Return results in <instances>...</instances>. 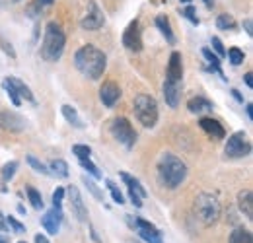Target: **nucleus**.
Masks as SVG:
<instances>
[{
	"label": "nucleus",
	"mask_w": 253,
	"mask_h": 243,
	"mask_svg": "<svg viewBox=\"0 0 253 243\" xmlns=\"http://www.w3.org/2000/svg\"><path fill=\"white\" fill-rule=\"evenodd\" d=\"M80 163H82V167L94 177V179H101V173H99V169H97V165L92 163V160L88 158V160H80Z\"/></svg>",
	"instance_id": "nucleus-33"
},
{
	"label": "nucleus",
	"mask_w": 253,
	"mask_h": 243,
	"mask_svg": "<svg viewBox=\"0 0 253 243\" xmlns=\"http://www.w3.org/2000/svg\"><path fill=\"white\" fill-rule=\"evenodd\" d=\"M212 47H214L218 59H224V57H226V49H224V45H222V41L218 37H212Z\"/></svg>",
	"instance_id": "nucleus-40"
},
{
	"label": "nucleus",
	"mask_w": 253,
	"mask_h": 243,
	"mask_svg": "<svg viewBox=\"0 0 253 243\" xmlns=\"http://www.w3.org/2000/svg\"><path fill=\"white\" fill-rule=\"evenodd\" d=\"M134 115L140 121V124H144L146 128L156 126V122H158V103H156V99L148 93H138L134 97Z\"/></svg>",
	"instance_id": "nucleus-5"
},
{
	"label": "nucleus",
	"mask_w": 253,
	"mask_h": 243,
	"mask_svg": "<svg viewBox=\"0 0 253 243\" xmlns=\"http://www.w3.org/2000/svg\"><path fill=\"white\" fill-rule=\"evenodd\" d=\"M103 24H105L103 12H101L99 6L95 4V0H90V2H88V10H86V16L82 18L80 26L88 31H95V30H99V28H103Z\"/></svg>",
	"instance_id": "nucleus-9"
},
{
	"label": "nucleus",
	"mask_w": 253,
	"mask_h": 243,
	"mask_svg": "<svg viewBox=\"0 0 253 243\" xmlns=\"http://www.w3.org/2000/svg\"><path fill=\"white\" fill-rule=\"evenodd\" d=\"M164 99L171 109H175L179 105V99H181V82L166 80L164 82Z\"/></svg>",
	"instance_id": "nucleus-14"
},
{
	"label": "nucleus",
	"mask_w": 253,
	"mask_h": 243,
	"mask_svg": "<svg viewBox=\"0 0 253 243\" xmlns=\"http://www.w3.org/2000/svg\"><path fill=\"white\" fill-rule=\"evenodd\" d=\"M238 206L248 220H253V193L250 189H244L238 193Z\"/></svg>",
	"instance_id": "nucleus-18"
},
{
	"label": "nucleus",
	"mask_w": 253,
	"mask_h": 243,
	"mask_svg": "<svg viewBox=\"0 0 253 243\" xmlns=\"http://www.w3.org/2000/svg\"><path fill=\"white\" fill-rule=\"evenodd\" d=\"M181 16H185V18L189 20L193 26H199V18L195 16V8H193L191 4L187 6V8H185V10H183V12H181Z\"/></svg>",
	"instance_id": "nucleus-39"
},
{
	"label": "nucleus",
	"mask_w": 253,
	"mask_h": 243,
	"mask_svg": "<svg viewBox=\"0 0 253 243\" xmlns=\"http://www.w3.org/2000/svg\"><path fill=\"white\" fill-rule=\"evenodd\" d=\"M187 109H189L191 113H207V111H212L214 105L207 97L197 95V97H191L189 101H187Z\"/></svg>",
	"instance_id": "nucleus-20"
},
{
	"label": "nucleus",
	"mask_w": 253,
	"mask_h": 243,
	"mask_svg": "<svg viewBox=\"0 0 253 243\" xmlns=\"http://www.w3.org/2000/svg\"><path fill=\"white\" fill-rule=\"evenodd\" d=\"M246 113H248V117L253 119V105L252 103H248V107H246Z\"/></svg>",
	"instance_id": "nucleus-46"
},
{
	"label": "nucleus",
	"mask_w": 253,
	"mask_h": 243,
	"mask_svg": "<svg viewBox=\"0 0 253 243\" xmlns=\"http://www.w3.org/2000/svg\"><path fill=\"white\" fill-rule=\"evenodd\" d=\"M0 43H2V47H4V51H6V53H8L10 57H12V59H16V51L12 49V45H10V43H6V41H4L2 37H0Z\"/></svg>",
	"instance_id": "nucleus-41"
},
{
	"label": "nucleus",
	"mask_w": 253,
	"mask_h": 243,
	"mask_svg": "<svg viewBox=\"0 0 253 243\" xmlns=\"http://www.w3.org/2000/svg\"><path fill=\"white\" fill-rule=\"evenodd\" d=\"M63 199H64V189L63 187H57V191L53 193V206L61 208L63 206Z\"/></svg>",
	"instance_id": "nucleus-38"
},
{
	"label": "nucleus",
	"mask_w": 253,
	"mask_h": 243,
	"mask_svg": "<svg viewBox=\"0 0 253 243\" xmlns=\"http://www.w3.org/2000/svg\"><path fill=\"white\" fill-rule=\"evenodd\" d=\"M2 88L6 90V93H8V97H10V101H12V103H14L16 107H20V105H22V99H20V95H18V93L14 91V88H12V86H10V84H8L6 80L2 82Z\"/></svg>",
	"instance_id": "nucleus-34"
},
{
	"label": "nucleus",
	"mask_w": 253,
	"mask_h": 243,
	"mask_svg": "<svg viewBox=\"0 0 253 243\" xmlns=\"http://www.w3.org/2000/svg\"><path fill=\"white\" fill-rule=\"evenodd\" d=\"M195 214L203 226H212L220 218V202L211 193H201L195 199Z\"/></svg>",
	"instance_id": "nucleus-4"
},
{
	"label": "nucleus",
	"mask_w": 253,
	"mask_h": 243,
	"mask_svg": "<svg viewBox=\"0 0 253 243\" xmlns=\"http://www.w3.org/2000/svg\"><path fill=\"white\" fill-rule=\"evenodd\" d=\"M0 124L6 130H12V132H20V130L26 128V121L14 111H2L0 113Z\"/></svg>",
	"instance_id": "nucleus-16"
},
{
	"label": "nucleus",
	"mask_w": 253,
	"mask_h": 243,
	"mask_svg": "<svg viewBox=\"0 0 253 243\" xmlns=\"http://www.w3.org/2000/svg\"><path fill=\"white\" fill-rule=\"evenodd\" d=\"M0 243H10V242H8V238H4V236H0Z\"/></svg>",
	"instance_id": "nucleus-50"
},
{
	"label": "nucleus",
	"mask_w": 253,
	"mask_h": 243,
	"mask_svg": "<svg viewBox=\"0 0 253 243\" xmlns=\"http://www.w3.org/2000/svg\"><path fill=\"white\" fill-rule=\"evenodd\" d=\"M20 243H26V242H20Z\"/></svg>",
	"instance_id": "nucleus-53"
},
{
	"label": "nucleus",
	"mask_w": 253,
	"mask_h": 243,
	"mask_svg": "<svg viewBox=\"0 0 253 243\" xmlns=\"http://www.w3.org/2000/svg\"><path fill=\"white\" fill-rule=\"evenodd\" d=\"M252 78H253V76H252V72H248V74L244 76V80H246V84H248L250 88H253V80H252Z\"/></svg>",
	"instance_id": "nucleus-44"
},
{
	"label": "nucleus",
	"mask_w": 253,
	"mask_h": 243,
	"mask_svg": "<svg viewBox=\"0 0 253 243\" xmlns=\"http://www.w3.org/2000/svg\"><path fill=\"white\" fill-rule=\"evenodd\" d=\"M72 154L78 158V160H88L92 156V148L86 146V144H74L72 146Z\"/></svg>",
	"instance_id": "nucleus-31"
},
{
	"label": "nucleus",
	"mask_w": 253,
	"mask_h": 243,
	"mask_svg": "<svg viewBox=\"0 0 253 243\" xmlns=\"http://www.w3.org/2000/svg\"><path fill=\"white\" fill-rule=\"evenodd\" d=\"M244 30H246V33H248L250 37L253 35V22L250 20V18H248V20H244Z\"/></svg>",
	"instance_id": "nucleus-42"
},
{
	"label": "nucleus",
	"mask_w": 253,
	"mask_h": 243,
	"mask_svg": "<svg viewBox=\"0 0 253 243\" xmlns=\"http://www.w3.org/2000/svg\"><path fill=\"white\" fill-rule=\"evenodd\" d=\"M18 171V162H8L4 167H2V179L4 181H10Z\"/></svg>",
	"instance_id": "nucleus-32"
},
{
	"label": "nucleus",
	"mask_w": 253,
	"mask_h": 243,
	"mask_svg": "<svg viewBox=\"0 0 253 243\" xmlns=\"http://www.w3.org/2000/svg\"><path fill=\"white\" fill-rule=\"evenodd\" d=\"M216 26H218V30H234L236 28V20L230 14H220L218 20H216Z\"/></svg>",
	"instance_id": "nucleus-28"
},
{
	"label": "nucleus",
	"mask_w": 253,
	"mask_h": 243,
	"mask_svg": "<svg viewBox=\"0 0 253 243\" xmlns=\"http://www.w3.org/2000/svg\"><path fill=\"white\" fill-rule=\"evenodd\" d=\"M14 2H20V0H14Z\"/></svg>",
	"instance_id": "nucleus-52"
},
{
	"label": "nucleus",
	"mask_w": 253,
	"mask_h": 243,
	"mask_svg": "<svg viewBox=\"0 0 253 243\" xmlns=\"http://www.w3.org/2000/svg\"><path fill=\"white\" fill-rule=\"evenodd\" d=\"M156 28L162 31V35L166 37L168 43H175V35H173V31H171V24H169V20H168L166 16H158V18H156Z\"/></svg>",
	"instance_id": "nucleus-21"
},
{
	"label": "nucleus",
	"mask_w": 253,
	"mask_h": 243,
	"mask_svg": "<svg viewBox=\"0 0 253 243\" xmlns=\"http://www.w3.org/2000/svg\"><path fill=\"white\" fill-rule=\"evenodd\" d=\"M26 160H28V163L32 165V167H33V169H35V171H37V173H43V175H49V169H47V165H45L43 162H39V160H37L35 156H32V154H30V156H26Z\"/></svg>",
	"instance_id": "nucleus-30"
},
{
	"label": "nucleus",
	"mask_w": 253,
	"mask_h": 243,
	"mask_svg": "<svg viewBox=\"0 0 253 243\" xmlns=\"http://www.w3.org/2000/svg\"><path fill=\"white\" fill-rule=\"evenodd\" d=\"M121 97V90L115 82H103V86L99 88V99L105 107H113Z\"/></svg>",
	"instance_id": "nucleus-13"
},
{
	"label": "nucleus",
	"mask_w": 253,
	"mask_h": 243,
	"mask_svg": "<svg viewBox=\"0 0 253 243\" xmlns=\"http://www.w3.org/2000/svg\"><path fill=\"white\" fill-rule=\"evenodd\" d=\"M53 4V0H37V6H49Z\"/></svg>",
	"instance_id": "nucleus-48"
},
{
	"label": "nucleus",
	"mask_w": 253,
	"mask_h": 243,
	"mask_svg": "<svg viewBox=\"0 0 253 243\" xmlns=\"http://www.w3.org/2000/svg\"><path fill=\"white\" fill-rule=\"evenodd\" d=\"M61 111H63L64 119L70 122L72 126H76V128H84V122H82V119L78 117V113H76V109H74L72 105H63Z\"/></svg>",
	"instance_id": "nucleus-22"
},
{
	"label": "nucleus",
	"mask_w": 253,
	"mask_h": 243,
	"mask_svg": "<svg viewBox=\"0 0 253 243\" xmlns=\"http://www.w3.org/2000/svg\"><path fill=\"white\" fill-rule=\"evenodd\" d=\"M35 243H49V240H47V236L37 234V236H35Z\"/></svg>",
	"instance_id": "nucleus-43"
},
{
	"label": "nucleus",
	"mask_w": 253,
	"mask_h": 243,
	"mask_svg": "<svg viewBox=\"0 0 253 243\" xmlns=\"http://www.w3.org/2000/svg\"><path fill=\"white\" fill-rule=\"evenodd\" d=\"M226 57L230 59V62L234 64V66H238V64H242L244 59H246V55H244V51L242 49H238V47H232L228 53H226Z\"/></svg>",
	"instance_id": "nucleus-29"
},
{
	"label": "nucleus",
	"mask_w": 253,
	"mask_h": 243,
	"mask_svg": "<svg viewBox=\"0 0 253 243\" xmlns=\"http://www.w3.org/2000/svg\"><path fill=\"white\" fill-rule=\"evenodd\" d=\"M82 181H84V185H86V187H88V191H90V193H92V195H94L95 199H99V201H101V199H103V193H101V191H99V189H97V185H95L94 181H90V179H88V177H86V175H84V177H82Z\"/></svg>",
	"instance_id": "nucleus-37"
},
{
	"label": "nucleus",
	"mask_w": 253,
	"mask_h": 243,
	"mask_svg": "<svg viewBox=\"0 0 253 243\" xmlns=\"http://www.w3.org/2000/svg\"><path fill=\"white\" fill-rule=\"evenodd\" d=\"M111 134L117 142H121L125 148H132L136 142V132L132 128V124L126 121L125 117H117L111 122Z\"/></svg>",
	"instance_id": "nucleus-7"
},
{
	"label": "nucleus",
	"mask_w": 253,
	"mask_h": 243,
	"mask_svg": "<svg viewBox=\"0 0 253 243\" xmlns=\"http://www.w3.org/2000/svg\"><path fill=\"white\" fill-rule=\"evenodd\" d=\"M0 232H6V222H4V216L0 214Z\"/></svg>",
	"instance_id": "nucleus-47"
},
{
	"label": "nucleus",
	"mask_w": 253,
	"mask_h": 243,
	"mask_svg": "<svg viewBox=\"0 0 253 243\" xmlns=\"http://www.w3.org/2000/svg\"><path fill=\"white\" fill-rule=\"evenodd\" d=\"M158 177L160 183L168 189H177L187 177V165L175 154L166 152L158 160Z\"/></svg>",
	"instance_id": "nucleus-2"
},
{
	"label": "nucleus",
	"mask_w": 253,
	"mask_h": 243,
	"mask_svg": "<svg viewBox=\"0 0 253 243\" xmlns=\"http://www.w3.org/2000/svg\"><path fill=\"white\" fill-rule=\"evenodd\" d=\"M107 183V187H109V193H111V197H113V201L117 202V204H125V197L121 195V191L115 187V183L113 181H105Z\"/></svg>",
	"instance_id": "nucleus-35"
},
{
	"label": "nucleus",
	"mask_w": 253,
	"mask_h": 243,
	"mask_svg": "<svg viewBox=\"0 0 253 243\" xmlns=\"http://www.w3.org/2000/svg\"><path fill=\"white\" fill-rule=\"evenodd\" d=\"M66 193H68V199H70L72 212L76 214V218H78L80 222H86V220H88V208H86V204H84V201H82V195H80L78 187L70 185V187L66 189Z\"/></svg>",
	"instance_id": "nucleus-11"
},
{
	"label": "nucleus",
	"mask_w": 253,
	"mask_h": 243,
	"mask_svg": "<svg viewBox=\"0 0 253 243\" xmlns=\"http://www.w3.org/2000/svg\"><path fill=\"white\" fill-rule=\"evenodd\" d=\"M121 179L128 185V191H132V193H136L140 199H144L146 197V191L142 189V185H140V181L138 179H134V177H130L126 171H121Z\"/></svg>",
	"instance_id": "nucleus-23"
},
{
	"label": "nucleus",
	"mask_w": 253,
	"mask_h": 243,
	"mask_svg": "<svg viewBox=\"0 0 253 243\" xmlns=\"http://www.w3.org/2000/svg\"><path fill=\"white\" fill-rule=\"evenodd\" d=\"M12 88H14V91L20 95V99H26V101H33V93L32 90L26 86V82H22L20 78H16V76H6L4 78Z\"/></svg>",
	"instance_id": "nucleus-19"
},
{
	"label": "nucleus",
	"mask_w": 253,
	"mask_h": 243,
	"mask_svg": "<svg viewBox=\"0 0 253 243\" xmlns=\"http://www.w3.org/2000/svg\"><path fill=\"white\" fill-rule=\"evenodd\" d=\"M61 222H63V210H61V208H57V206H53L49 212H45V216L41 218V226H43L49 234H53V236H57V234H59Z\"/></svg>",
	"instance_id": "nucleus-12"
},
{
	"label": "nucleus",
	"mask_w": 253,
	"mask_h": 243,
	"mask_svg": "<svg viewBox=\"0 0 253 243\" xmlns=\"http://www.w3.org/2000/svg\"><path fill=\"white\" fill-rule=\"evenodd\" d=\"M64 45H66V37H64L63 28L57 22H49L45 26V37L41 43V59L47 62H57L63 57Z\"/></svg>",
	"instance_id": "nucleus-3"
},
{
	"label": "nucleus",
	"mask_w": 253,
	"mask_h": 243,
	"mask_svg": "<svg viewBox=\"0 0 253 243\" xmlns=\"http://www.w3.org/2000/svg\"><path fill=\"white\" fill-rule=\"evenodd\" d=\"M181 2H183V4H191V0H181Z\"/></svg>",
	"instance_id": "nucleus-51"
},
{
	"label": "nucleus",
	"mask_w": 253,
	"mask_h": 243,
	"mask_svg": "<svg viewBox=\"0 0 253 243\" xmlns=\"http://www.w3.org/2000/svg\"><path fill=\"white\" fill-rule=\"evenodd\" d=\"M224 154L232 160H238V158H246L252 154V142L248 140V134L244 130H238L234 132L228 142H226V148H224Z\"/></svg>",
	"instance_id": "nucleus-6"
},
{
	"label": "nucleus",
	"mask_w": 253,
	"mask_h": 243,
	"mask_svg": "<svg viewBox=\"0 0 253 243\" xmlns=\"http://www.w3.org/2000/svg\"><path fill=\"white\" fill-rule=\"evenodd\" d=\"M230 93H232V95H234V97H236L238 101H244V97H242V93H240V91H238V90H232V91H230Z\"/></svg>",
	"instance_id": "nucleus-45"
},
{
	"label": "nucleus",
	"mask_w": 253,
	"mask_h": 243,
	"mask_svg": "<svg viewBox=\"0 0 253 243\" xmlns=\"http://www.w3.org/2000/svg\"><path fill=\"white\" fill-rule=\"evenodd\" d=\"M203 57H205V59H207V62L211 64V70H212V72H218V74L222 76V72H220V59L216 57V53H212L209 47H205V49H203Z\"/></svg>",
	"instance_id": "nucleus-26"
},
{
	"label": "nucleus",
	"mask_w": 253,
	"mask_h": 243,
	"mask_svg": "<svg viewBox=\"0 0 253 243\" xmlns=\"http://www.w3.org/2000/svg\"><path fill=\"white\" fill-rule=\"evenodd\" d=\"M203 2H205L207 8H212V6H214V0H203Z\"/></svg>",
	"instance_id": "nucleus-49"
},
{
	"label": "nucleus",
	"mask_w": 253,
	"mask_h": 243,
	"mask_svg": "<svg viewBox=\"0 0 253 243\" xmlns=\"http://www.w3.org/2000/svg\"><path fill=\"white\" fill-rule=\"evenodd\" d=\"M230 243H253L252 232H248L244 228H236L230 234Z\"/></svg>",
	"instance_id": "nucleus-24"
},
{
	"label": "nucleus",
	"mask_w": 253,
	"mask_h": 243,
	"mask_svg": "<svg viewBox=\"0 0 253 243\" xmlns=\"http://www.w3.org/2000/svg\"><path fill=\"white\" fill-rule=\"evenodd\" d=\"M49 169L57 175V177H68V163L64 162V160H53L51 163H49Z\"/></svg>",
	"instance_id": "nucleus-25"
},
{
	"label": "nucleus",
	"mask_w": 253,
	"mask_h": 243,
	"mask_svg": "<svg viewBox=\"0 0 253 243\" xmlns=\"http://www.w3.org/2000/svg\"><path fill=\"white\" fill-rule=\"evenodd\" d=\"M26 193H28V199H30V202H32V206L35 210H41L43 208V197H41V193L35 189V187H28L26 189Z\"/></svg>",
	"instance_id": "nucleus-27"
},
{
	"label": "nucleus",
	"mask_w": 253,
	"mask_h": 243,
	"mask_svg": "<svg viewBox=\"0 0 253 243\" xmlns=\"http://www.w3.org/2000/svg\"><path fill=\"white\" fill-rule=\"evenodd\" d=\"M123 45L132 53H140L142 51V35H140V24L138 20H132L126 26L125 33H123Z\"/></svg>",
	"instance_id": "nucleus-10"
},
{
	"label": "nucleus",
	"mask_w": 253,
	"mask_h": 243,
	"mask_svg": "<svg viewBox=\"0 0 253 243\" xmlns=\"http://www.w3.org/2000/svg\"><path fill=\"white\" fill-rule=\"evenodd\" d=\"M4 220H6V224H8V226H10V228H12L16 234H24V232H26V226H24V224H20L16 218H12V216H6Z\"/></svg>",
	"instance_id": "nucleus-36"
},
{
	"label": "nucleus",
	"mask_w": 253,
	"mask_h": 243,
	"mask_svg": "<svg viewBox=\"0 0 253 243\" xmlns=\"http://www.w3.org/2000/svg\"><path fill=\"white\" fill-rule=\"evenodd\" d=\"M74 64L76 68L90 80H99L105 72L107 59L103 55V51H99L94 45H84L76 51L74 55Z\"/></svg>",
	"instance_id": "nucleus-1"
},
{
	"label": "nucleus",
	"mask_w": 253,
	"mask_h": 243,
	"mask_svg": "<svg viewBox=\"0 0 253 243\" xmlns=\"http://www.w3.org/2000/svg\"><path fill=\"white\" fill-rule=\"evenodd\" d=\"M126 218H128L130 228H132L146 243H164L162 242V234L158 232L156 226H152V224L146 222L144 218H132V216H126Z\"/></svg>",
	"instance_id": "nucleus-8"
},
{
	"label": "nucleus",
	"mask_w": 253,
	"mask_h": 243,
	"mask_svg": "<svg viewBox=\"0 0 253 243\" xmlns=\"http://www.w3.org/2000/svg\"><path fill=\"white\" fill-rule=\"evenodd\" d=\"M183 78V61H181V53L173 51L169 55V62H168V78L171 82H181Z\"/></svg>",
	"instance_id": "nucleus-15"
},
{
	"label": "nucleus",
	"mask_w": 253,
	"mask_h": 243,
	"mask_svg": "<svg viewBox=\"0 0 253 243\" xmlns=\"http://www.w3.org/2000/svg\"><path fill=\"white\" fill-rule=\"evenodd\" d=\"M199 124H201V128H203L207 134H211L212 138H218V140H220V138L226 136L224 126H222L216 119H212V117H203V119L199 121Z\"/></svg>",
	"instance_id": "nucleus-17"
}]
</instances>
